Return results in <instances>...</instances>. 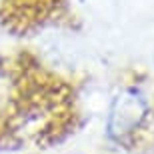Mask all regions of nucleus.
I'll return each instance as SVG.
<instances>
[{
	"label": "nucleus",
	"instance_id": "obj_1",
	"mask_svg": "<svg viewBox=\"0 0 154 154\" xmlns=\"http://www.w3.org/2000/svg\"><path fill=\"white\" fill-rule=\"evenodd\" d=\"M144 118V102L134 92H126L122 96H116L108 112L106 120V130L108 136L114 140H122L130 132L138 128V124Z\"/></svg>",
	"mask_w": 154,
	"mask_h": 154
}]
</instances>
